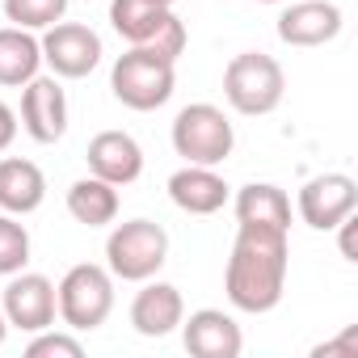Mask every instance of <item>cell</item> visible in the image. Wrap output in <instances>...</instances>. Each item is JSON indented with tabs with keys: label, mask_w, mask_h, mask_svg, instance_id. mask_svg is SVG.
Here are the masks:
<instances>
[{
	"label": "cell",
	"mask_w": 358,
	"mask_h": 358,
	"mask_svg": "<svg viewBox=\"0 0 358 358\" xmlns=\"http://www.w3.org/2000/svg\"><path fill=\"white\" fill-rule=\"evenodd\" d=\"M169 199L186 215H215L228 203V182L207 164H186L169 177Z\"/></svg>",
	"instance_id": "cell-16"
},
{
	"label": "cell",
	"mask_w": 358,
	"mask_h": 358,
	"mask_svg": "<svg viewBox=\"0 0 358 358\" xmlns=\"http://www.w3.org/2000/svg\"><path fill=\"white\" fill-rule=\"evenodd\" d=\"M354 350H358V333H345L341 341H324V345H316L312 354L324 358V354H354Z\"/></svg>",
	"instance_id": "cell-24"
},
{
	"label": "cell",
	"mask_w": 358,
	"mask_h": 358,
	"mask_svg": "<svg viewBox=\"0 0 358 358\" xmlns=\"http://www.w3.org/2000/svg\"><path fill=\"white\" fill-rule=\"evenodd\" d=\"M30 262V232L13 215H0V274L13 278Z\"/></svg>",
	"instance_id": "cell-22"
},
{
	"label": "cell",
	"mask_w": 358,
	"mask_h": 358,
	"mask_svg": "<svg viewBox=\"0 0 358 358\" xmlns=\"http://www.w3.org/2000/svg\"><path fill=\"white\" fill-rule=\"evenodd\" d=\"M236 220L241 224H270V228H291V199L270 186V182H249L236 194Z\"/></svg>",
	"instance_id": "cell-20"
},
{
	"label": "cell",
	"mask_w": 358,
	"mask_h": 358,
	"mask_svg": "<svg viewBox=\"0 0 358 358\" xmlns=\"http://www.w3.org/2000/svg\"><path fill=\"white\" fill-rule=\"evenodd\" d=\"M337 34H341V9L329 0H299L278 17V38L287 47H324Z\"/></svg>",
	"instance_id": "cell-12"
},
{
	"label": "cell",
	"mask_w": 358,
	"mask_h": 358,
	"mask_svg": "<svg viewBox=\"0 0 358 358\" xmlns=\"http://www.w3.org/2000/svg\"><path fill=\"white\" fill-rule=\"evenodd\" d=\"M43 199H47V177L34 160H26V156L0 160V211L30 215L43 207Z\"/></svg>",
	"instance_id": "cell-17"
},
{
	"label": "cell",
	"mask_w": 358,
	"mask_h": 358,
	"mask_svg": "<svg viewBox=\"0 0 358 358\" xmlns=\"http://www.w3.org/2000/svg\"><path fill=\"white\" fill-rule=\"evenodd\" d=\"M85 354V345L76 341V337H68V333H34V341L26 345V358H80Z\"/></svg>",
	"instance_id": "cell-23"
},
{
	"label": "cell",
	"mask_w": 358,
	"mask_h": 358,
	"mask_svg": "<svg viewBox=\"0 0 358 358\" xmlns=\"http://www.w3.org/2000/svg\"><path fill=\"white\" fill-rule=\"evenodd\" d=\"M160 5H177V0H160Z\"/></svg>",
	"instance_id": "cell-29"
},
{
	"label": "cell",
	"mask_w": 358,
	"mask_h": 358,
	"mask_svg": "<svg viewBox=\"0 0 358 358\" xmlns=\"http://www.w3.org/2000/svg\"><path fill=\"white\" fill-rule=\"evenodd\" d=\"M43 68V47L34 38V30H17V26H5L0 30V85L5 89H17V85H30Z\"/></svg>",
	"instance_id": "cell-18"
},
{
	"label": "cell",
	"mask_w": 358,
	"mask_h": 358,
	"mask_svg": "<svg viewBox=\"0 0 358 358\" xmlns=\"http://www.w3.org/2000/svg\"><path fill=\"white\" fill-rule=\"evenodd\" d=\"M182 337H186V350L194 358H241V350H245L241 324L220 308H199L186 320Z\"/></svg>",
	"instance_id": "cell-13"
},
{
	"label": "cell",
	"mask_w": 358,
	"mask_h": 358,
	"mask_svg": "<svg viewBox=\"0 0 358 358\" xmlns=\"http://www.w3.org/2000/svg\"><path fill=\"white\" fill-rule=\"evenodd\" d=\"M89 173L110 186H131L143 173V148L127 131H101L89 139Z\"/></svg>",
	"instance_id": "cell-14"
},
{
	"label": "cell",
	"mask_w": 358,
	"mask_h": 358,
	"mask_svg": "<svg viewBox=\"0 0 358 358\" xmlns=\"http://www.w3.org/2000/svg\"><path fill=\"white\" fill-rule=\"evenodd\" d=\"M169 262V232L152 220H127L106 241V270L122 282H148Z\"/></svg>",
	"instance_id": "cell-5"
},
{
	"label": "cell",
	"mask_w": 358,
	"mask_h": 358,
	"mask_svg": "<svg viewBox=\"0 0 358 358\" xmlns=\"http://www.w3.org/2000/svg\"><path fill=\"white\" fill-rule=\"evenodd\" d=\"M282 93H287V76H282L278 59L266 51H241L224 68V97L236 114H249V118L270 114V110H278Z\"/></svg>",
	"instance_id": "cell-4"
},
{
	"label": "cell",
	"mask_w": 358,
	"mask_h": 358,
	"mask_svg": "<svg viewBox=\"0 0 358 358\" xmlns=\"http://www.w3.org/2000/svg\"><path fill=\"white\" fill-rule=\"evenodd\" d=\"M55 308H59L64 324L76 333L106 324V316L114 312V274L106 266H93V262L72 266L64 274V282L55 287Z\"/></svg>",
	"instance_id": "cell-6"
},
{
	"label": "cell",
	"mask_w": 358,
	"mask_h": 358,
	"mask_svg": "<svg viewBox=\"0 0 358 358\" xmlns=\"http://www.w3.org/2000/svg\"><path fill=\"white\" fill-rule=\"evenodd\" d=\"M337 228H341V257H345V262H358V253H354V228H358V220L345 215Z\"/></svg>",
	"instance_id": "cell-26"
},
{
	"label": "cell",
	"mask_w": 358,
	"mask_h": 358,
	"mask_svg": "<svg viewBox=\"0 0 358 358\" xmlns=\"http://www.w3.org/2000/svg\"><path fill=\"white\" fill-rule=\"evenodd\" d=\"M257 5H278V0H257Z\"/></svg>",
	"instance_id": "cell-28"
},
{
	"label": "cell",
	"mask_w": 358,
	"mask_h": 358,
	"mask_svg": "<svg viewBox=\"0 0 358 358\" xmlns=\"http://www.w3.org/2000/svg\"><path fill=\"white\" fill-rule=\"evenodd\" d=\"M22 127L34 143H55L68 131V97L55 76H34L22 93Z\"/></svg>",
	"instance_id": "cell-11"
},
{
	"label": "cell",
	"mask_w": 358,
	"mask_h": 358,
	"mask_svg": "<svg viewBox=\"0 0 358 358\" xmlns=\"http://www.w3.org/2000/svg\"><path fill=\"white\" fill-rule=\"evenodd\" d=\"M68 0H5V17L17 30H47L55 22H64Z\"/></svg>",
	"instance_id": "cell-21"
},
{
	"label": "cell",
	"mask_w": 358,
	"mask_h": 358,
	"mask_svg": "<svg viewBox=\"0 0 358 358\" xmlns=\"http://www.w3.org/2000/svg\"><path fill=\"white\" fill-rule=\"evenodd\" d=\"M173 85H177V68L173 59L156 55V51H143V47H131L127 55L114 59L110 68V89L114 97L127 106V110H160L169 97H173Z\"/></svg>",
	"instance_id": "cell-3"
},
{
	"label": "cell",
	"mask_w": 358,
	"mask_h": 358,
	"mask_svg": "<svg viewBox=\"0 0 358 358\" xmlns=\"http://www.w3.org/2000/svg\"><path fill=\"white\" fill-rule=\"evenodd\" d=\"M68 215L85 228H106L118 220V186L101 182V177H80L68 190Z\"/></svg>",
	"instance_id": "cell-19"
},
{
	"label": "cell",
	"mask_w": 358,
	"mask_h": 358,
	"mask_svg": "<svg viewBox=\"0 0 358 358\" xmlns=\"http://www.w3.org/2000/svg\"><path fill=\"white\" fill-rule=\"evenodd\" d=\"M287 262H291L287 228L241 224L236 241H232L228 274H224L228 303L241 312H253V316L274 312L282 303V291H287Z\"/></svg>",
	"instance_id": "cell-1"
},
{
	"label": "cell",
	"mask_w": 358,
	"mask_h": 358,
	"mask_svg": "<svg viewBox=\"0 0 358 358\" xmlns=\"http://www.w3.org/2000/svg\"><path fill=\"white\" fill-rule=\"evenodd\" d=\"M232 143H236V131L220 106L194 101L173 118V148H177V156H186V164L215 169L232 156Z\"/></svg>",
	"instance_id": "cell-7"
},
{
	"label": "cell",
	"mask_w": 358,
	"mask_h": 358,
	"mask_svg": "<svg viewBox=\"0 0 358 358\" xmlns=\"http://www.w3.org/2000/svg\"><path fill=\"white\" fill-rule=\"evenodd\" d=\"M110 26L118 30L122 43L156 51L173 64L186 51L182 17L173 13V5H160V0H110Z\"/></svg>",
	"instance_id": "cell-2"
},
{
	"label": "cell",
	"mask_w": 358,
	"mask_h": 358,
	"mask_svg": "<svg viewBox=\"0 0 358 358\" xmlns=\"http://www.w3.org/2000/svg\"><path fill=\"white\" fill-rule=\"evenodd\" d=\"M13 135H17V114H13L5 101H0V152L13 143Z\"/></svg>",
	"instance_id": "cell-25"
},
{
	"label": "cell",
	"mask_w": 358,
	"mask_h": 358,
	"mask_svg": "<svg viewBox=\"0 0 358 358\" xmlns=\"http://www.w3.org/2000/svg\"><path fill=\"white\" fill-rule=\"evenodd\" d=\"M182 320H186V303L173 282H148L131 299V324L139 337H169Z\"/></svg>",
	"instance_id": "cell-15"
},
{
	"label": "cell",
	"mask_w": 358,
	"mask_h": 358,
	"mask_svg": "<svg viewBox=\"0 0 358 358\" xmlns=\"http://www.w3.org/2000/svg\"><path fill=\"white\" fill-rule=\"evenodd\" d=\"M354 207H358V186L345 173H320L299 190V215L316 232H333L345 215H354Z\"/></svg>",
	"instance_id": "cell-9"
},
{
	"label": "cell",
	"mask_w": 358,
	"mask_h": 358,
	"mask_svg": "<svg viewBox=\"0 0 358 358\" xmlns=\"http://www.w3.org/2000/svg\"><path fill=\"white\" fill-rule=\"evenodd\" d=\"M38 47H43V64H51V72L64 76V80H80L101 64V38L80 22L47 26Z\"/></svg>",
	"instance_id": "cell-8"
},
{
	"label": "cell",
	"mask_w": 358,
	"mask_h": 358,
	"mask_svg": "<svg viewBox=\"0 0 358 358\" xmlns=\"http://www.w3.org/2000/svg\"><path fill=\"white\" fill-rule=\"evenodd\" d=\"M5 320L22 333H43L55 320V287L43 274H26L17 270L13 282L5 287V303H0Z\"/></svg>",
	"instance_id": "cell-10"
},
{
	"label": "cell",
	"mask_w": 358,
	"mask_h": 358,
	"mask_svg": "<svg viewBox=\"0 0 358 358\" xmlns=\"http://www.w3.org/2000/svg\"><path fill=\"white\" fill-rule=\"evenodd\" d=\"M5 333H9V320H5V312H0V345H5Z\"/></svg>",
	"instance_id": "cell-27"
}]
</instances>
